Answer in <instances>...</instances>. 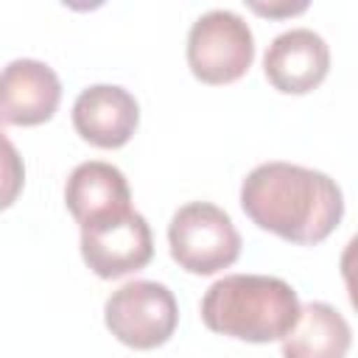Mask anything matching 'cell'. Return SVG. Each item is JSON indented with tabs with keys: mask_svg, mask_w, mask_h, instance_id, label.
Segmentation results:
<instances>
[{
	"mask_svg": "<svg viewBox=\"0 0 358 358\" xmlns=\"http://www.w3.org/2000/svg\"><path fill=\"white\" fill-rule=\"evenodd\" d=\"M243 213L266 232L299 246L322 243L344 215L333 176L296 162H260L241 182Z\"/></svg>",
	"mask_w": 358,
	"mask_h": 358,
	"instance_id": "obj_1",
	"label": "cell"
},
{
	"mask_svg": "<svg viewBox=\"0 0 358 358\" xmlns=\"http://www.w3.org/2000/svg\"><path fill=\"white\" fill-rule=\"evenodd\" d=\"M255 62V34L229 8H210L190 25L187 67L204 84L238 81Z\"/></svg>",
	"mask_w": 358,
	"mask_h": 358,
	"instance_id": "obj_4",
	"label": "cell"
},
{
	"mask_svg": "<svg viewBox=\"0 0 358 358\" xmlns=\"http://www.w3.org/2000/svg\"><path fill=\"white\" fill-rule=\"evenodd\" d=\"M171 257L190 274H218L241 255V232L227 210L210 201L182 204L168 224Z\"/></svg>",
	"mask_w": 358,
	"mask_h": 358,
	"instance_id": "obj_3",
	"label": "cell"
},
{
	"mask_svg": "<svg viewBox=\"0 0 358 358\" xmlns=\"http://www.w3.org/2000/svg\"><path fill=\"white\" fill-rule=\"evenodd\" d=\"M280 341L282 358H347L352 327L333 305L308 302L299 308L294 327Z\"/></svg>",
	"mask_w": 358,
	"mask_h": 358,
	"instance_id": "obj_11",
	"label": "cell"
},
{
	"mask_svg": "<svg viewBox=\"0 0 358 358\" xmlns=\"http://www.w3.org/2000/svg\"><path fill=\"white\" fill-rule=\"evenodd\" d=\"M64 204L78 227H90L131 210V190L120 168L112 162L87 159L67 176Z\"/></svg>",
	"mask_w": 358,
	"mask_h": 358,
	"instance_id": "obj_10",
	"label": "cell"
},
{
	"mask_svg": "<svg viewBox=\"0 0 358 358\" xmlns=\"http://www.w3.org/2000/svg\"><path fill=\"white\" fill-rule=\"evenodd\" d=\"M22 185H25L22 157H20L17 145L0 129V210H8L20 199Z\"/></svg>",
	"mask_w": 358,
	"mask_h": 358,
	"instance_id": "obj_12",
	"label": "cell"
},
{
	"mask_svg": "<svg viewBox=\"0 0 358 358\" xmlns=\"http://www.w3.org/2000/svg\"><path fill=\"white\" fill-rule=\"evenodd\" d=\"M81 257L101 280L134 274L154 257L151 227L134 207L98 224L81 227Z\"/></svg>",
	"mask_w": 358,
	"mask_h": 358,
	"instance_id": "obj_6",
	"label": "cell"
},
{
	"mask_svg": "<svg viewBox=\"0 0 358 358\" xmlns=\"http://www.w3.org/2000/svg\"><path fill=\"white\" fill-rule=\"evenodd\" d=\"M330 70V48L313 28H291L271 39L263 56V73L277 92H313Z\"/></svg>",
	"mask_w": 358,
	"mask_h": 358,
	"instance_id": "obj_8",
	"label": "cell"
},
{
	"mask_svg": "<svg viewBox=\"0 0 358 358\" xmlns=\"http://www.w3.org/2000/svg\"><path fill=\"white\" fill-rule=\"evenodd\" d=\"M249 8L257 14H268V17H288V14L305 11L308 3H249Z\"/></svg>",
	"mask_w": 358,
	"mask_h": 358,
	"instance_id": "obj_13",
	"label": "cell"
},
{
	"mask_svg": "<svg viewBox=\"0 0 358 358\" xmlns=\"http://www.w3.org/2000/svg\"><path fill=\"white\" fill-rule=\"evenodd\" d=\"M103 322L120 344L131 350H154L173 336L179 305L168 285L154 280H131L106 296Z\"/></svg>",
	"mask_w": 358,
	"mask_h": 358,
	"instance_id": "obj_5",
	"label": "cell"
},
{
	"mask_svg": "<svg viewBox=\"0 0 358 358\" xmlns=\"http://www.w3.org/2000/svg\"><path fill=\"white\" fill-rule=\"evenodd\" d=\"M299 296L282 277L227 274L201 296V322L207 330L249 341H280L299 316Z\"/></svg>",
	"mask_w": 358,
	"mask_h": 358,
	"instance_id": "obj_2",
	"label": "cell"
},
{
	"mask_svg": "<svg viewBox=\"0 0 358 358\" xmlns=\"http://www.w3.org/2000/svg\"><path fill=\"white\" fill-rule=\"evenodd\" d=\"M62 103V81L56 70L39 59H14L0 70V123L39 126L48 123Z\"/></svg>",
	"mask_w": 358,
	"mask_h": 358,
	"instance_id": "obj_7",
	"label": "cell"
},
{
	"mask_svg": "<svg viewBox=\"0 0 358 358\" xmlns=\"http://www.w3.org/2000/svg\"><path fill=\"white\" fill-rule=\"evenodd\" d=\"M140 123L134 95L117 84H92L78 92L73 103V126L78 137L95 148L126 145Z\"/></svg>",
	"mask_w": 358,
	"mask_h": 358,
	"instance_id": "obj_9",
	"label": "cell"
}]
</instances>
